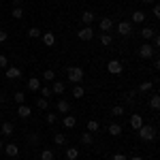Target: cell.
Wrapping results in <instances>:
<instances>
[{"label":"cell","instance_id":"obj_8","mask_svg":"<svg viewBox=\"0 0 160 160\" xmlns=\"http://www.w3.org/2000/svg\"><path fill=\"white\" fill-rule=\"evenodd\" d=\"M7 79H19L22 77V68H17V66H7Z\"/></svg>","mask_w":160,"mask_h":160},{"label":"cell","instance_id":"obj_47","mask_svg":"<svg viewBox=\"0 0 160 160\" xmlns=\"http://www.w3.org/2000/svg\"><path fill=\"white\" fill-rule=\"evenodd\" d=\"M141 2H143V4H152L154 0H141Z\"/></svg>","mask_w":160,"mask_h":160},{"label":"cell","instance_id":"obj_33","mask_svg":"<svg viewBox=\"0 0 160 160\" xmlns=\"http://www.w3.org/2000/svg\"><path fill=\"white\" fill-rule=\"evenodd\" d=\"M111 115H124V107L122 105H113L111 107Z\"/></svg>","mask_w":160,"mask_h":160},{"label":"cell","instance_id":"obj_10","mask_svg":"<svg viewBox=\"0 0 160 160\" xmlns=\"http://www.w3.org/2000/svg\"><path fill=\"white\" fill-rule=\"evenodd\" d=\"M98 28L105 32V34H107L109 30H113V19H109V17H102V19H100V24H98Z\"/></svg>","mask_w":160,"mask_h":160},{"label":"cell","instance_id":"obj_18","mask_svg":"<svg viewBox=\"0 0 160 160\" xmlns=\"http://www.w3.org/2000/svg\"><path fill=\"white\" fill-rule=\"evenodd\" d=\"M64 90H66V86H64V83H62V81H53V86H51V92H53V94H64Z\"/></svg>","mask_w":160,"mask_h":160},{"label":"cell","instance_id":"obj_41","mask_svg":"<svg viewBox=\"0 0 160 160\" xmlns=\"http://www.w3.org/2000/svg\"><path fill=\"white\" fill-rule=\"evenodd\" d=\"M152 13H154V17H160V4H154Z\"/></svg>","mask_w":160,"mask_h":160},{"label":"cell","instance_id":"obj_1","mask_svg":"<svg viewBox=\"0 0 160 160\" xmlns=\"http://www.w3.org/2000/svg\"><path fill=\"white\" fill-rule=\"evenodd\" d=\"M137 132H139V139H141V141H145V143L156 139V128H154V126H145V124H143Z\"/></svg>","mask_w":160,"mask_h":160},{"label":"cell","instance_id":"obj_17","mask_svg":"<svg viewBox=\"0 0 160 160\" xmlns=\"http://www.w3.org/2000/svg\"><path fill=\"white\" fill-rule=\"evenodd\" d=\"M130 19H132L135 24H143V22H145V13H143V11H132Z\"/></svg>","mask_w":160,"mask_h":160},{"label":"cell","instance_id":"obj_19","mask_svg":"<svg viewBox=\"0 0 160 160\" xmlns=\"http://www.w3.org/2000/svg\"><path fill=\"white\" fill-rule=\"evenodd\" d=\"M107 132H109L111 137H120L122 135V126H120V124H111L109 128H107Z\"/></svg>","mask_w":160,"mask_h":160},{"label":"cell","instance_id":"obj_3","mask_svg":"<svg viewBox=\"0 0 160 160\" xmlns=\"http://www.w3.org/2000/svg\"><path fill=\"white\" fill-rule=\"evenodd\" d=\"M107 71L111 75H122L124 73V64L120 60H109L107 62Z\"/></svg>","mask_w":160,"mask_h":160},{"label":"cell","instance_id":"obj_40","mask_svg":"<svg viewBox=\"0 0 160 160\" xmlns=\"http://www.w3.org/2000/svg\"><path fill=\"white\" fill-rule=\"evenodd\" d=\"M111 160H128V156H126V154H113Z\"/></svg>","mask_w":160,"mask_h":160},{"label":"cell","instance_id":"obj_22","mask_svg":"<svg viewBox=\"0 0 160 160\" xmlns=\"http://www.w3.org/2000/svg\"><path fill=\"white\" fill-rule=\"evenodd\" d=\"M83 96H86V90L77 83V86L73 88V98H83Z\"/></svg>","mask_w":160,"mask_h":160},{"label":"cell","instance_id":"obj_7","mask_svg":"<svg viewBox=\"0 0 160 160\" xmlns=\"http://www.w3.org/2000/svg\"><path fill=\"white\" fill-rule=\"evenodd\" d=\"M41 38H43V43H45V47H53V45H56V34H53V32H43Z\"/></svg>","mask_w":160,"mask_h":160},{"label":"cell","instance_id":"obj_30","mask_svg":"<svg viewBox=\"0 0 160 160\" xmlns=\"http://www.w3.org/2000/svg\"><path fill=\"white\" fill-rule=\"evenodd\" d=\"M37 107H38V109H43V111H45L47 107H49V100H47V98H43V96H41V98H37Z\"/></svg>","mask_w":160,"mask_h":160},{"label":"cell","instance_id":"obj_15","mask_svg":"<svg viewBox=\"0 0 160 160\" xmlns=\"http://www.w3.org/2000/svg\"><path fill=\"white\" fill-rule=\"evenodd\" d=\"M4 154H7V156H11V158H15V156L19 154V148H17L15 143H9V145L4 148Z\"/></svg>","mask_w":160,"mask_h":160},{"label":"cell","instance_id":"obj_37","mask_svg":"<svg viewBox=\"0 0 160 160\" xmlns=\"http://www.w3.org/2000/svg\"><path fill=\"white\" fill-rule=\"evenodd\" d=\"M100 45H105V47L111 45V37H109V34H102V37H100Z\"/></svg>","mask_w":160,"mask_h":160},{"label":"cell","instance_id":"obj_48","mask_svg":"<svg viewBox=\"0 0 160 160\" xmlns=\"http://www.w3.org/2000/svg\"><path fill=\"white\" fill-rule=\"evenodd\" d=\"M2 148H4V143H2V141H0V149H2Z\"/></svg>","mask_w":160,"mask_h":160},{"label":"cell","instance_id":"obj_23","mask_svg":"<svg viewBox=\"0 0 160 160\" xmlns=\"http://www.w3.org/2000/svg\"><path fill=\"white\" fill-rule=\"evenodd\" d=\"M154 34H156V30H154V28H143V30H141V37L145 38V41L154 38Z\"/></svg>","mask_w":160,"mask_h":160},{"label":"cell","instance_id":"obj_31","mask_svg":"<svg viewBox=\"0 0 160 160\" xmlns=\"http://www.w3.org/2000/svg\"><path fill=\"white\" fill-rule=\"evenodd\" d=\"M53 143H56V145H64V143H66V135L58 132V135L53 137Z\"/></svg>","mask_w":160,"mask_h":160},{"label":"cell","instance_id":"obj_45","mask_svg":"<svg viewBox=\"0 0 160 160\" xmlns=\"http://www.w3.org/2000/svg\"><path fill=\"white\" fill-rule=\"evenodd\" d=\"M128 160H145V158H141V156H132V158H128Z\"/></svg>","mask_w":160,"mask_h":160},{"label":"cell","instance_id":"obj_12","mask_svg":"<svg viewBox=\"0 0 160 160\" xmlns=\"http://www.w3.org/2000/svg\"><path fill=\"white\" fill-rule=\"evenodd\" d=\"M62 124H64V128H75L77 126V118L75 115H64L62 118Z\"/></svg>","mask_w":160,"mask_h":160},{"label":"cell","instance_id":"obj_2","mask_svg":"<svg viewBox=\"0 0 160 160\" xmlns=\"http://www.w3.org/2000/svg\"><path fill=\"white\" fill-rule=\"evenodd\" d=\"M66 75H68V81H73L75 86L83 79V68L81 66H68L66 68Z\"/></svg>","mask_w":160,"mask_h":160},{"label":"cell","instance_id":"obj_43","mask_svg":"<svg viewBox=\"0 0 160 160\" xmlns=\"http://www.w3.org/2000/svg\"><path fill=\"white\" fill-rule=\"evenodd\" d=\"M160 45V37L158 34H154V45H152V47H154V49H156V47H158Z\"/></svg>","mask_w":160,"mask_h":160},{"label":"cell","instance_id":"obj_32","mask_svg":"<svg viewBox=\"0 0 160 160\" xmlns=\"http://www.w3.org/2000/svg\"><path fill=\"white\" fill-rule=\"evenodd\" d=\"M41 34H43V32H41L38 28H30V30H28V37L30 38H41Z\"/></svg>","mask_w":160,"mask_h":160},{"label":"cell","instance_id":"obj_14","mask_svg":"<svg viewBox=\"0 0 160 160\" xmlns=\"http://www.w3.org/2000/svg\"><path fill=\"white\" fill-rule=\"evenodd\" d=\"M28 90H30V92H38V90H41V81H38L37 77H30V79H28Z\"/></svg>","mask_w":160,"mask_h":160},{"label":"cell","instance_id":"obj_11","mask_svg":"<svg viewBox=\"0 0 160 160\" xmlns=\"http://www.w3.org/2000/svg\"><path fill=\"white\" fill-rule=\"evenodd\" d=\"M58 111H60L62 115H66V113L71 111V102H68L66 98H60L58 100Z\"/></svg>","mask_w":160,"mask_h":160},{"label":"cell","instance_id":"obj_35","mask_svg":"<svg viewBox=\"0 0 160 160\" xmlns=\"http://www.w3.org/2000/svg\"><path fill=\"white\" fill-rule=\"evenodd\" d=\"M51 94H53V92H51V88H47V86H41V96H43V98H49Z\"/></svg>","mask_w":160,"mask_h":160},{"label":"cell","instance_id":"obj_6","mask_svg":"<svg viewBox=\"0 0 160 160\" xmlns=\"http://www.w3.org/2000/svg\"><path fill=\"white\" fill-rule=\"evenodd\" d=\"M130 32H132L130 22H120V24H118V34H120V37H128Z\"/></svg>","mask_w":160,"mask_h":160},{"label":"cell","instance_id":"obj_26","mask_svg":"<svg viewBox=\"0 0 160 160\" xmlns=\"http://www.w3.org/2000/svg\"><path fill=\"white\" fill-rule=\"evenodd\" d=\"M98 128H100V124L96 120H90L88 122V132H98Z\"/></svg>","mask_w":160,"mask_h":160},{"label":"cell","instance_id":"obj_20","mask_svg":"<svg viewBox=\"0 0 160 160\" xmlns=\"http://www.w3.org/2000/svg\"><path fill=\"white\" fill-rule=\"evenodd\" d=\"M81 22H83L86 26H90L92 22H94V13H92V11H83V13H81Z\"/></svg>","mask_w":160,"mask_h":160},{"label":"cell","instance_id":"obj_27","mask_svg":"<svg viewBox=\"0 0 160 160\" xmlns=\"http://www.w3.org/2000/svg\"><path fill=\"white\" fill-rule=\"evenodd\" d=\"M13 100H15L17 105H24L26 102V94L24 92H15V94H13Z\"/></svg>","mask_w":160,"mask_h":160},{"label":"cell","instance_id":"obj_5","mask_svg":"<svg viewBox=\"0 0 160 160\" xmlns=\"http://www.w3.org/2000/svg\"><path fill=\"white\" fill-rule=\"evenodd\" d=\"M154 53H156V49H154L149 43H143V45L139 47V56H141L143 60H149V58H154Z\"/></svg>","mask_w":160,"mask_h":160},{"label":"cell","instance_id":"obj_42","mask_svg":"<svg viewBox=\"0 0 160 160\" xmlns=\"http://www.w3.org/2000/svg\"><path fill=\"white\" fill-rule=\"evenodd\" d=\"M7 38H9V34H7V32H4V30H0V43H4V41H7Z\"/></svg>","mask_w":160,"mask_h":160},{"label":"cell","instance_id":"obj_38","mask_svg":"<svg viewBox=\"0 0 160 160\" xmlns=\"http://www.w3.org/2000/svg\"><path fill=\"white\" fill-rule=\"evenodd\" d=\"M56 122H58V115L56 113H47V124L51 126V124H56Z\"/></svg>","mask_w":160,"mask_h":160},{"label":"cell","instance_id":"obj_25","mask_svg":"<svg viewBox=\"0 0 160 160\" xmlns=\"http://www.w3.org/2000/svg\"><path fill=\"white\" fill-rule=\"evenodd\" d=\"M81 143H83V145H92V143H94L92 132H83V135H81Z\"/></svg>","mask_w":160,"mask_h":160},{"label":"cell","instance_id":"obj_46","mask_svg":"<svg viewBox=\"0 0 160 160\" xmlns=\"http://www.w3.org/2000/svg\"><path fill=\"white\" fill-rule=\"evenodd\" d=\"M2 102H4V94L0 92V105H2Z\"/></svg>","mask_w":160,"mask_h":160},{"label":"cell","instance_id":"obj_4","mask_svg":"<svg viewBox=\"0 0 160 160\" xmlns=\"http://www.w3.org/2000/svg\"><path fill=\"white\" fill-rule=\"evenodd\" d=\"M77 38H79V41H92V38H94V28L83 26L81 30H77Z\"/></svg>","mask_w":160,"mask_h":160},{"label":"cell","instance_id":"obj_34","mask_svg":"<svg viewBox=\"0 0 160 160\" xmlns=\"http://www.w3.org/2000/svg\"><path fill=\"white\" fill-rule=\"evenodd\" d=\"M43 79H45V81H53V79H56V73H53L51 68H47V71L43 73Z\"/></svg>","mask_w":160,"mask_h":160},{"label":"cell","instance_id":"obj_16","mask_svg":"<svg viewBox=\"0 0 160 160\" xmlns=\"http://www.w3.org/2000/svg\"><path fill=\"white\" fill-rule=\"evenodd\" d=\"M13 130H15V128H13V124H11V122H4V124H0V132H2V135L11 137V135H13Z\"/></svg>","mask_w":160,"mask_h":160},{"label":"cell","instance_id":"obj_28","mask_svg":"<svg viewBox=\"0 0 160 160\" xmlns=\"http://www.w3.org/2000/svg\"><path fill=\"white\" fill-rule=\"evenodd\" d=\"M149 107H152L154 111H158V107H160V96H158V94H154V96H152V100H149Z\"/></svg>","mask_w":160,"mask_h":160},{"label":"cell","instance_id":"obj_44","mask_svg":"<svg viewBox=\"0 0 160 160\" xmlns=\"http://www.w3.org/2000/svg\"><path fill=\"white\" fill-rule=\"evenodd\" d=\"M13 4H15V7H19V4H22V0H11Z\"/></svg>","mask_w":160,"mask_h":160},{"label":"cell","instance_id":"obj_36","mask_svg":"<svg viewBox=\"0 0 160 160\" xmlns=\"http://www.w3.org/2000/svg\"><path fill=\"white\" fill-rule=\"evenodd\" d=\"M152 86H154V81H143V83L139 86V90H141V92H149Z\"/></svg>","mask_w":160,"mask_h":160},{"label":"cell","instance_id":"obj_21","mask_svg":"<svg viewBox=\"0 0 160 160\" xmlns=\"http://www.w3.org/2000/svg\"><path fill=\"white\" fill-rule=\"evenodd\" d=\"M79 158V149L77 148H66V160H77Z\"/></svg>","mask_w":160,"mask_h":160},{"label":"cell","instance_id":"obj_9","mask_svg":"<svg viewBox=\"0 0 160 160\" xmlns=\"http://www.w3.org/2000/svg\"><path fill=\"white\" fill-rule=\"evenodd\" d=\"M141 126H143V115H139V113L130 115V128H132V130H139Z\"/></svg>","mask_w":160,"mask_h":160},{"label":"cell","instance_id":"obj_29","mask_svg":"<svg viewBox=\"0 0 160 160\" xmlns=\"http://www.w3.org/2000/svg\"><path fill=\"white\" fill-rule=\"evenodd\" d=\"M11 15L15 17V19H22V17H24V9H22V7H13Z\"/></svg>","mask_w":160,"mask_h":160},{"label":"cell","instance_id":"obj_24","mask_svg":"<svg viewBox=\"0 0 160 160\" xmlns=\"http://www.w3.org/2000/svg\"><path fill=\"white\" fill-rule=\"evenodd\" d=\"M56 158V154H53V149H43V152H41V160H53Z\"/></svg>","mask_w":160,"mask_h":160},{"label":"cell","instance_id":"obj_13","mask_svg":"<svg viewBox=\"0 0 160 160\" xmlns=\"http://www.w3.org/2000/svg\"><path fill=\"white\" fill-rule=\"evenodd\" d=\"M17 115H19V118H30V115H32V109L24 102V105H19V107H17Z\"/></svg>","mask_w":160,"mask_h":160},{"label":"cell","instance_id":"obj_39","mask_svg":"<svg viewBox=\"0 0 160 160\" xmlns=\"http://www.w3.org/2000/svg\"><path fill=\"white\" fill-rule=\"evenodd\" d=\"M9 66V60H7V56H0V68H7Z\"/></svg>","mask_w":160,"mask_h":160}]
</instances>
